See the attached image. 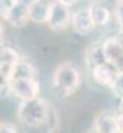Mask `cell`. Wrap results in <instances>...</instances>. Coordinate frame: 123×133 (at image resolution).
<instances>
[{"instance_id":"obj_20","label":"cell","mask_w":123,"mask_h":133,"mask_svg":"<svg viewBox=\"0 0 123 133\" xmlns=\"http://www.w3.org/2000/svg\"><path fill=\"white\" fill-rule=\"evenodd\" d=\"M119 110H120V113H123V99H120V105H119Z\"/></svg>"},{"instance_id":"obj_6","label":"cell","mask_w":123,"mask_h":133,"mask_svg":"<svg viewBox=\"0 0 123 133\" xmlns=\"http://www.w3.org/2000/svg\"><path fill=\"white\" fill-rule=\"evenodd\" d=\"M52 2L51 0H31L28 3V17L34 23H48Z\"/></svg>"},{"instance_id":"obj_14","label":"cell","mask_w":123,"mask_h":133,"mask_svg":"<svg viewBox=\"0 0 123 133\" xmlns=\"http://www.w3.org/2000/svg\"><path fill=\"white\" fill-rule=\"evenodd\" d=\"M105 62H106V57H105V51H103V43H100V42L92 43L86 50V64L92 70L95 66L105 64Z\"/></svg>"},{"instance_id":"obj_21","label":"cell","mask_w":123,"mask_h":133,"mask_svg":"<svg viewBox=\"0 0 123 133\" xmlns=\"http://www.w3.org/2000/svg\"><path fill=\"white\" fill-rule=\"evenodd\" d=\"M91 133H97V132H95V130H92V132H91Z\"/></svg>"},{"instance_id":"obj_11","label":"cell","mask_w":123,"mask_h":133,"mask_svg":"<svg viewBox=\"0 0 123 133\" xmlns=\"http://www.w3.org/2000/svg\"><path fill=\"white\" fill-rule=\"evenodd\" d=\"M94 130L97 133H119V125H117V116L105 111L100 113L95 118L94 122Z\"/></svg>"},{"instance_id":"obj_4","label":"cell","mask_w":123,"mask_h":133,"mask_svg":"<svg viewBox=\"0 0 123 133\" xmlns=\"http://www.w3.org/2000/svg\"><path fill=\"white\" fill-rule=\"evenodd\" d=\"M72 23V14L69 11V6L63 5L60 2H52L49 19H48V26L52 31H63Z\"/></svg>"},{"instance_id":"obj_12","label":"cell","mask_w":123,"mask_h":133,"mask_svg":"<svg viewBox=\"0 0 123 133\" xmlns=\"http://www.w3.org/2000/svg\"><path fill=\"white\" fill-rule=\"evenodd\" d=\"M11 79H37V71H35V68L32 66V64H29L28 61H25V59H20L19 62H17V65L14 66V70H12V73H11V77H9V81ZM8 81V82H9ZM6 82V84H8Z\"/></svg>"},{"instance_id":"obj_19","label":"cell","mask_w":123,"mask_h":133,"mask_svg":"<svg viewBox=\"0 0 123 133\" xmlns=\"http://www.w3.org/2000/svg\"><path fill=\"white\" fill-rule=\"evenodd\" d=\"M57 2H60V3H63V5H66V6H72V5H75L77 3V0H57Z\"/></svg>"},{"instance_id":"obj_3","label":"cell","mask_w":123,"mask_h":133,"mask_svg":"<svg viewBox=\"0 0 123 133\" xmlns=\"http://www.w3.org/2000/svg\"><path fill=\"white\" fill-rule=\"evenodd\" d=\"M6 85L12 95L22 101L34 99L40 95V84L37 82V79H11Z\"/></svg>"},{"instance_id":"obj_16","label":"cell","mask_w":123,"mask_h":133,"mask_svg":"<svg viewBox=\"0 0 123 133\" xmlns=\"http://www.w3.org/2000/svg\"><path fill=\"white\" fill-rule=\"evenodd\" d=\"M116 20H117V25H119L120 31H123V0H117V5H116Z\"/></svg>"},{"instance_id":"obj_22","label":"cell","mask_w":123,"mask_h":133,"mask_svg":"<svg viewBox=\"0 0 123 133\" xmlns=\"http://www.w3.org/2000/svg\"><path fill=\"white\" fill-rule=\"evenodd\" d=\"M122 71H123V70H122Z\"/></svg>"},{"instance_id":"obj_8","label":"cell","mask_w":123,"mask_h":133,"mask_svg":"<svg viewBox=\"0 0 123 133\" xmlns=\"http://www.w3.org/2000/svg\"><path fill=\"white\" fill-rule=\"evenodd\" d=\"M2 16H3V20H6L9 25H12L16 28L23 26L29 20V17H28V3H23V2L14 3L9 9L2 12Z\"/></svg>"},{"instance_id":"obj_10","label":"cell","mask_w":123,"mask_h":133,"mask_svg":"<svg viewBox=\"0 0 123 133\" xmlns=\"http://www.w3.org/2000/svg\"><path fill=\"white\" fill-rule=\"evenodd\" d=\"M117 73H119V71L111 65V64H108V62H105V64H102V65L92 68V77H94V81H95L98 85L109 87V88H111V85H112V82H114Z\"/></svg>"},{"instance_id":"obj_2","label":"cell","mask_w":123,"mask_h":133,"mask_svg":"<svg viewBox=\"0 0 123 133\" xmlns=\"http://www.w3.org/2000/svg\"><path fill=\"white\" fill-rule=\"evenodd\" d=\"M80 82H82L80 71L71 62H65V64L59 65L52 76V85L63 96L72 95L80 87Z\"/></svg>"},{"instance_id":"obj_13","label":"cell","mask_w":123,"mask_h":133,"mask_svg":"<svg viewBox=\"0 0 123 133\" xmlns=\"http://www.w3.org/2000/svg\"><path fill=\"white\" fill-rule=\"evenodd\" d=\"M95 26H105L111 22V11L102 3H92L88 6Z\"/></svg>"},{"instance_id":"obj_7","label":"cell","mask_w":123,"mask_h":133,"mask_svg":"<svg viewBox=\"0 0 123 133\" xmlns=\"http://www.w3.org/2000/svg\"><path fill=\"white\" fill-rule=\"evenodd\" d=\"M20 54L9 48V46H2V54H0V76L2 81L6 84L11 77V73L14 70V66L17 65V62L20 61Z\"/></svg>"},{"instance_id":"obj_15","label":"cell","mask_w":123,"mask_h":133,"mask_svg":"<svg viewBox=\"0 0 123 133\" xmlns=\"http://www.w3.org/2000/svg\"><path fill=\"white\" fill-rule=\"evenodd\" d=\"M111 90L117 98L123 99V71L117 73V76H116V79H114V82L111 85Z\"/></svg>"},{"instance_id":"obj_9","label":"cell","mask_w":123,"mask_h":133,"mask_svg":"<svg viewBox=\"0 0 123 133\" xmlns=\"http://www.w3.org/2000/svg\"><path fill=\"white\" fill-rule=\"evenodd\" d=\"M72 28L77 34H85L91 33L94 30V20L91 17V12H89V8H82V9H77L74 14H72Z\"/></svg>"},{"instance_id":"obj_18","label":"cell","mask_w":123,"mask_h":133,"mask_svg":"<svg viewBox=\"0 0 123 133\" xmlns=\"http://www.w3.org/2000/svg\"><path fill=\"white\" fill-rule=\"evenodd\" d=\"M117 125H119V133H123V113L117 115Z\"/></svg>"},{"instance_id":"obj_5","label":"cell","mask_w":123,"mask_h":133,"mask_svg":"<svg viewBox=\"0 0 123 133\" xmlns=\"http://www.w3.org/2000/svg\"><path fill=\"white\" fill-rule=\"evenodd\" d=\"M103 51L106 62L111 64L117 71L123 70V40L117 37H109L103 42Z\"/></svg>"},{"instance_id":"obj_1","label":"cell","mask_w":123,"mask_h":133,"mask_svg":"<svg viewBox=\"0 0 123 133\" xmlns=\"http://www.w3.org/2000/svg\"><path fill=\"white\" fill-rule=\"evenodd\" d=\"M19 119L28 127H40L45 125L49 119V105L43 98L22 101L17 111Z\"/></svg>"},{"instance_id":"obj_17","label":"cell","mask_w":123,"mask_h":133,"mask_svg":"<svg viewBox=\"0 0 123 133\" xmlns=\"http://www.w3.org/2000/svg\"><path fill=\"white\" fill-rule=\"evenodd\" d=\"M0 133H17V129L11 122H2L0 125Z\"/></svg>"}]
</instances>
